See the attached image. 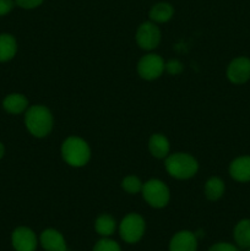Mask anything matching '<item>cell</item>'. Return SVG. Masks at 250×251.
<instances>
[{
  "mask_svg": "<svg viewBox=\"0 0 250 251\" xmlns=\"http://www.w3.org/2000/svg\"><path fill=\"white\" fill-rule=\"evenodd\" d=\"M25 125L32 136L37 139H43L48 136L53 130V114L46 105H31L25 112Z\"/></svg>",
  "mask_w": 250,
  "mask_h": 251,
  "instance_id": "1",
  "label": "cell"
},
{
  "mask_svg": "<svg viewBox=\"0 0 250 251\" xmlns=\"http://www.w3.org/2000/svg\"><path fill=\"white\" fill-rule=\"evenodd\" d=\"M64 162L74 168L85 167L91 159V149L87 142L78 136H69L61 145Z\"/></svg>",
  "mask_w": 250,
  "mask_h": 251,
  "instance_id": "2",
  "label": "cell"
},
{
  "mask_svg": "<svg viewBox=\"0 0 250 251\" xmlns=\"http://www.w3.org/2000/svg\"><path fill=\"white\" fill-rule=\"evenodd\" d=\"M164 167L168 174L179 180H186L196 176L199 171V163L194 156L184 152L168 154L164 162Z\"/></svg>",
  "mask_w": 250,
  "mask_h": 251,
  "instance_id": "3",
  "label": "cell"
},
{
  "mask_svg": "<svg viewBox=\"0 0 250 251\" xmlns=\"http://www.w3.org/2000/svg\"><path fill=\"white\" fill-rule=\"evenodd\" d=\"M142 198L153 208H163L171 200V193L166 184L159 179H150L142 186Z\"/></svg>",
  "mask_w": 250,
  "mask_h": 251,
  "instance_id": "4",
  "label": "cell"
},
{
  "mask_svg": "<svg viewBox=\"0 0 250 251\" xmlns=\"http://www.w3.org/2000/svg\"><path fill=\"white\" fill-rule=\"evenodd\" d=\"M146 223L139 213H129L122 220L119 226V234L125 243L135 244L144 237Z\"/></svg>",
  "mask_w": 250,
  "mask_h": 251,
  "instance_id": "5",
  "label": "cell"
},
{
  "mask_svg": "<svg viewBox=\"0 0 250 251\" xmlns=\"http://www.w3.org/2000/svg\"><path fill=\"white\" fill-rule=\"evenodd\" d=\"M161 29L158 28L157 24L152 21L142 22L137 28L135 34V41L137 46L144 50H153L161 43Z\"/></svg>",
  "mask_w": 250,
  "mask_h": 251,
  "instance_id": "6",
  "label": "cell"
},
{
  "mask_svg": "<svg viewBox=\"0 0 250 251\" xmlns=\"http://www.w3.org/2000/svg\"><path fill=\"white\" fill-rule=\"evenodd\" d=\"M166 63L158 54L149 53L142 56L137 63V74L144 80L152 81L158 78L164 73Z\"/></svg>",
  "mask_w": 250,
  "mask_h": 251,
  "instance_id": "7",
  "label": "cell"
},
{
  "mask_svg": "<svg viewBox=\"0 0 250 251\" xmlns=\"http://www.w3.org/2000/svg\"><path fill=\"white\" fill-rule=\"evenodd\" d=\"M227 78L234 85H243L250 80V59L237 56L227 66Z\"/></svg>",
  "mask_w": 250,
  "mask_h": 251,
  "instance_id": "8",
  "label": "cell"
},
{
  "mask_svg": "<svg viewBox=\"0 0 250 251\" xmlns=\"http://www.w3.org/2000/svg\"><path fill=\"white\" fill-rule=\"evenodd\" d=\"M12 247L16 251H34L37 249V235L31 228L17 227L11 235Z\"/></svg>",
  "mask_w": 250,
  "mask_h": 251,
  "instance_id": "9",
  "label": "cell"
},
{
  "mask_svg": "<svg viewBox=\"0 0 250 251\" xmlns=\"http://www.w3.org/2000/svg\"><path fill=\"white\" fill-rule=\"evenodd\" d=\"M39 243L46 251H68L63 234L53 228L44 229L39 235Z\"/></svg>",
  "mask_w": 250,
  "mask_h": 251,
  "instance_id": "10",
  "label": "cell"
},
{
  "mask_svg": "<svg viewBox=\"0 0 250 251\" xmlns=\"http://www.w3.org/2000/svg\"><path fill=\"white\" fill-rule=\"evenodd\" d=\"M198 237L190 230H180L173 235L169 243V251H196Z\"/></svg>",
  "mask_w": 250,
  "mask_h": 251,
  "instance_id": "11",
  "label": "cell"
},
{
  "mask_svg": "<svg viewBox=\"0 0 250 251\" xmlns=\"http://www.w3.org/2000/svg\"><path fill=\"white\" fill-rule=\"evenodd\" d=\"M230 178L238 183H250V156H239L233 159L229 164Z\"/></svg>",
  "mask_w": 250,
  "mask_h": 251,
  "instance_id": "12",
  "label": "cell"
},
{
  "mask_svg": "<svg viewBox=\"0 0 250 251\" xmlns=\"http://www.w3.org/2000/svg\"><path fill=\"white\" fill-rule=\"evenodd\" d=\"M2 108L9 114H22L28 108V100L22 93H10L2 100Z\"/></svg>",
  "mask_w": 250,
  "mask_h": 251,
  "instance_id": "13",
  "label": "cell"
},
{
  "mask_svg": "<svg viewBox=\"0 0 250 251\" xmlns=\"http://www.w3.org/2000/svg\"><path fill=\"white\" fill-rule=\"evenodd\" d=\"M149 150L154 158L163 159L168 157L171 144L163 134H153L149 140Z\"/></svg>",
  "mask_w": 250,
  "mask_h": 251,
  "instance_id": "14",
  "label": "cell"
},
{
  "mask_svg": "<svg viewBox=\"0 0 250 251\" xmlns=\"http://www.w3.org/2000/svg\"><path fill=\"white\" fill-rule=\"evenodd\" d=\"M17 53V42L12 34H0V63H6L15 58Z\"/></svg>",
  "mask_w": 250,
  "mask_h": 251,
  "instance_id": "15",
  "label": "cell"
},
{
  "mask_svg": "<svg viewBox=\"0 0 250 251\" xmlns=\"http://www.w3.org/2000/svg\"><path fill=\"white\" fill-rule=\"evenodd\" d=\"M233 237L238 248L249 249L250 248V220L244 218L235 225L233 230Z\"/></svg>",
  "mask_w": 250,
  "mask_h": 251,
  "instance_id": "16",
  "label": "cell"
},
{
  "mask_svg": "<svg viewBox=\"0 0 250 251\" xmlns=\"http://www.w3.org/2000/svg\"><path fill=\"white\" fill-rule=\"evenodd\" d=\"M174 15V7L168 2H157L156 5L151 7L149 12L150 20L154 24H164L168 22L169 20L173 17Z\"/></svg>",
  "mask_w": 250,
  "mask_h": 251,
  "instance_id": "17",
  "label": "cell"
},
{
  "mask_svg": "<svg viewBox=\"0 0 250 251\" xmlns=\"http://www.w3.org/2000/svg\"><path fill=\"white\" fill-rule=\"evenodd\" d=\"M203 191H205V196L207 198V200H220L225 191V181L221 178H218V176H211V178L206 181Z\"/></svg>",
  "mask_w": 250,
  "mask_h": 251,
  "instance_id": "18",
  "label": "cell"
},
{
  "mask_svg": "<svg viewBox=\"0 0 250 251\" xmlns=\"http://www.w3.org/2000/svg\"><path fill=\"white\" fill-rule=\"evenodd\" d=\"M95 229L100 237H110L117 229V222L110 215L103 213V215L98 216L97 220H96Z\"/></svg>",
  "mask_w": 250,
  "mask_h": 251,
  "instance_id": "19",
  "label": "cell"
},
{
  "mask_svg": "<svg viewBox=\"0 0 250 251\" xmlns=\"http://www.w3.org/2000/svg\"><path fill=\"white\" fill-rule=\"evenodd\" d=\"M142 186H144V183L136 176H127L122 180L123 190L126 191L127 194H131V195L141 193Z\"/></svg>",
  "mask_w": 250,
  "mask_h": 251,
  "instance_id": "20",
  "label": "cell"
},
{
  "mask_svg": "<svg viewBox=\"0 0 250 251\" xmlns=\"http://www.w3.org/2000/svg\"><path fill=\"white\" fill-rule=\"evenodd\" d=\"M93 251H122V249H120L119 244L114 240L102 238L96 243V245L93 247Z\"/></svg>",
  "mask_w": 250,
  "mask_h": 251,
  "instance_id": "21",
  "label": "cell"
},
{
  "mask_svg": "<svg viewBox=\"0 0 250 251\" xmlns=\"http://www.w3.org/2000/svg\"><path fill=\"white\" fill-rule=\"evenodd\" d=\"M164 70H166L168 74H171V75L176 76V75H180V74L183 73L184 66L179 60H176V59H172V60L167 61L166 63Z\"/></svg>",
  "mask_w": 250,
  "mask_h": 251,
  "instance_id": "22",
  "label": "cell"
},
{
  "mask_svg": "<svg viewBox=\"0 0 250 251\" xmlns=\"http://www.w3.org/2000/svg\"><path fill=\"white\" fill-rule=\"evenodd\" d=\"M44 0H15V4L19 5L20 7L26 10L36 9L39 5L43 4Z\"/></svg>",
  "mask_w": 250,
  "mask_h": 251,
  "instance_id": "23",
  "label": "cell"
},
{
  "mask_svg": "<svg viewBox=\"0 0 250 251\" xmlns=\"http://www.w3.org/2000/svg\"><path fill=\"white\" fill-rule=\"evenodd\" d=\"M208 251H239L235 245L230 244V243H217V244L212 245L208 249Z\"/></svg>",
  "mask_w": 250,
  "mask_h": 251,
  "instance_id": "24",
  "label": "cell"
},
{
  "mask_svg": "<svg viewBox=\"0 0 250 251\" xmlns=\"http://www.w3.org/2000/svg\"><path fill=\"white\" fill-rule=\"evenodd\" d=\"M15 6L14 0H0V16L10 14Z\"/></svg>",
  "mask_w": 250,
  "mask_h": 251,
  "instance_id": "25",
  "label": "cell"
},
{
  "mask_svg": "<svg viewBox=\"0 0 250 251\" xmlns=\"http://www.w3.org/2000/svg\"><path fill=\"white\" fill-rule=\"evenodd\" d=\"M4 154H5V146L2 142H0V159L4 157Z\"/></svg>",
  "mask_w": 250,
  "mask_h": 251,
  "instance_id": "26",
  "label": "cell"
},
{
  "mask_svg": "<svg viewBox=\"0 0 250 251\" xmlns=\"http://www.w3.org/2000/svg\"><path fill=\"white\" fill-rule=\"evenodd\" d=\"M245 251H250V248H249V249H247V250H245Z\"/></svg>",
  "mask_w": 250,
  "mask_h": 251,
  "instance_id": "27",
  "label": "cell"
}]
</instances>
